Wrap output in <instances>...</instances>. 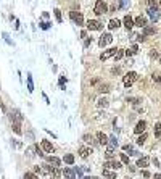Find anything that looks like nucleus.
Returning <instances> with one entry per match:
<instances>
[{
  "mask_svg": "<svg viewBox=\"0 0 161 179\" xmlns=\"http://www.w3.org/2000/svg\"><path fill=\"white\" fill-rule=\"evenodd\" d=\"M93 13L98 16H102V15H106L108 13V5L103 0H97L95 2V7H93Z\"/></svg>",
  "mask_w": 161,
  "mask_h": 179,
  "instance_id": "f257e3e1",
  "label": "nucleus"
},
{
  "mask_svg": "<svg viewBox=\"0 0 161 179\" xmlns=\"http://www.w3.org/2000/svg\"><path fill=\"white\" fill-rule=\"evenodd\" d=\"M137 74L135 71H129V73H126V76H124V79H122V82H124V86L126 87H131L132 84H134L135 81H137Z\"/></svg>",
  "mask_w": 161,
  "mask_h": 179,
  "instance_id": "f03ea898",
  "label": "nucleus"
},
{
  "mask_svg": "<svg viewBox=\"0 0 161 179\" xmlns=\"http://www.w3.org/2000/svg\"><path fill=\"white\" fill-rule=\"evenodd\" d=\"M86 26H87L89 31H102L103 29V24L100 21H97V20H89L86 23Z\"/></svg>",
  "mask_w": 161,
  "mask_h": 179,
  "instance_id": "7ed1b4c3",
  "label": "nucleus"
},
{
  "mask_svg": "<svg viewBox=\"0 0 161 179\" xmlns=\"http://www.w3.org/2000/svg\"><path fill=\"white\" fill-rule=\"evenodd\" d=\"M113 42V36L110 34V32H106V34H103V36H100V40H98V45L102 47H106V45H110Z\"/></svg>",
  "mask_w": 161,
  "mask_h": 179,
  "instance_id": "20e7f679",
  "label": "nucleus"
},
{
  "mask_svg": "<svg viewBox=\"0 0 161 179\" xmlns=\"http://www.w3.org/2000/svg\"><path fill=\"white\" fill-rule=\"evenodd\" d=\"M69 18L73 20L77 26H82L84 24V16L80 15L79 11H69Z\"/></svg>",
  "mask_w": 161,
  "mask_h": 179,
  "instance_id": "39448f33",
  "label": "nucleus"
},
{
  "mask_svg": "<svg viewBox=\"0 0 161 179\" xmlns=\"http://www.w3.org/2000/svg\"><path fill=\"white\" fill-rule=\"evenodd\" d=\"M148 16L151 18V21H158L159 20V16H161V13H159V8L158 7H153V8H148Z\"/></svg>",
  "mask_w": 161,
  "mask_h": 179,
  "instance_id": "423d86ee",
  "label": "nucleus"
},
{
  "mask_svg": "<svg viewBox=\"0 0 161 179\" xmlns=\"http://www.w3.org/2000/svg\"><path fill=\"white\" fill-rule=\"evenodd\" d=\"M116 52H118V49H108V50H105V52L100 55V60H102V62H105V60H108L110 56H115Z\"/></svg>",
  "mask_w": 161,
  "mask_h": 179,
  "instance_id": "0eeeda50",
  "label": "nucleus"
},
{
  "mask_svg": "<svg viewBox=\"0 0 161 179\" xmlns=\"http://www.w3.org/2000/svg\"><path fill=\"white\" fill-rule=\"evenodd\" d=\"M145 129H147V123H145V121H139V123H137V126L134 128V133H135V134H144Z\"/></svg>",
  "mask_w": 161,
  "mask_h": 179,
  "instance_id": "6e6552de",
  "label": "nucleus"
},
{
  "mask_svg": "<svg viewBox=\"0 0 161 179\" xmlns=\"http://www.w3.org/2000/svg\"><path fill=\"white\" fill-rule=\"evenodd\" d=\"M122 166V165L119 161H116V160H108V161L105 163V168H111V169H119Z\"/></svg>",
  "mask_w": 161,
  "mask_h": 179,
  "instance_id": "1a4fd4ad",
  "label": "nucleus"
},
{
  "mask_svg": "<svg viewBox=\"0 0 161 179\" xmlns=\"http://www.w3.org/2000/svg\"><path fill=\"white\" fill-rule=\"evenodd\" d=\"M97 140H98V144L106 145L108 142H110V137H108L106 134H103V133H97Z\"/></svg>",
  "mask_w": 161,
  "mask_h": 179,
  "instance_id": "9d476101",
  "label": "nucleus"
},
{
  "mask_svg": "<svg viewBox=\"0 0 161 179\" xmlns=\"http://www.w3.org/2000/svg\"><path fill=\"white\" fill-rule=\"evenodd\" d=\"M10 116H11V123H13V121H18V123H21V121H23V115H21L20 110H13Z\"/></svg>",
  "mask_w": 161,
  "mask_h": 179,
  "instance_id": "9b49d317",
  "label": "nucleus"
},
{
  "mask_svg": "<svg viewBox=\"0 0 161 179\" xmlns=\"http://www.w3.org/2000/svg\"><path fill=\"white\" fill-rule=\"evenodd\" d=\"M134 23H135V26L142 27V29H144L145 26H148V24H147V18L145 16H137L135 20H134Z\"/></svg>",
  "mask_w": 161,
  "mask_h": 179,
  "instance_id": "f8f14e48",
  "label": "nucleus"
},
{
  "mask_svg": "<svg viewBox=\"0 0 161 179\" xmlns=\"http://www.w3.org/2000/svg\"><path fill=\"white\" fill-rule=\"evenodd\" d=\"M63 176L66 179H76V171H73L71 168H65L63 169Z\"/></svg>",
  "mask_w": 161,
  "mask_h": 179,
  "instance_id": "ddd939ff",
  "label": "nucleus"
},
{
  "mask_svg": "<svg viewBox=\"0 0 161 179\" xmlns=\"http://www.w3.org/2000/svg\"><path fill=\"white\" fill-rule=\"evenodd\" d=\"M142 32H144V36H151V34H156V27L155 26H145L144 29H142Z\"/></svg>",
  "mask_w": 161,
  "mask_h": 179,
  "instance_id": "4468645a",
  "label": "nucleus"
},
{
  "mask_svg": "<svg viewBox=\"0 0 161 179\" xmlns=\"http://www.w3.org/2000/svg\"><path fill=\"white\" fill-rule=\"evenodd\" d=\"M47 163H49V165H52L53 168H58L60 165H61L60 158H56V157H49V158H47Z\"/></svg>",
  "mask_w": 161,
  "mask_h": 179,
  "instance_id": "2eb2a0df",
  "label": "nucleus"
},
{
  "mask_svg": "<svg viewBox=\"0 0 161 179\" xmlns=\"http://www.w3.org/2000/svg\"><path fill=\"white\" fill-rule=\"evenodd\" d=\"M105 157H106V160H113V158H115V147H113V145H108V147H106Z\"/></svg>",
  "mask_w": 161,
  "mask_h": 179,
  "instance_id": "dca6fc26",
  "label": "nucleus"
},
{
  "mask_svg": "<svg viewBox=\"0 0 161 179\" xmlns=\"http://www.w3.org/2000/svg\"><path fill=\"white\" fill-rule=\"evenodd\" d=\"M122 21H124V26L127 27V29H132V27H134V26H135V23H134V20H132V18H131L129 15H127V16H124V20H122Z\"/></svg>",
  "mask_w": 161,
  "mask_h": 179,
  "instance_id": "f3484780",
  "label": "nucleus"
},
{
  "mask_svg": "<svg viewBox=\"0 0 161 179\" xmlns=\"http://www.w3.org/2000/svg\"><path fill=\"white\" fill-rule=\"evenodd\" d=\"M40 145H42V149H44L47 153H52V152H53V145H52L49 140H42V144H40Z\"/></svg>",
  "mask_w": 161,
  "mask_h": 179,
  "instance_id": "a211bd4d",
  "label": "nucleus"
},
{
  "mask_svg": "<svg viewBox=\"0 0 161 179\" xmlns=\"http://www.w3.org/2000/svg\"><path fill=\"white\" fill-rule=\"evenodd\" d=\"M90 153H92V149H89V147H80V149H79V155H80L82 158H87Z\"/></svg>",
  "mask_w": 161,
  "mask_h": 179,
  "instance_id": "6ab92c4d",
  "label": "nucleus"
},
{
  "mask_svg": "<svg viewBox=\"0 0 161 179\" xmlns=\"http://www.w3.org/2000/svg\"><path fill=\"white\" fill-rule=\"evenodd\" d=\"M148 163H150V158H148V157H142L139 161H137V166L145 168V166H148Z\"/></svg>",
  "mask_w": 161,
  "mask_h": 179,
  "instance_id": "aec40b11",
  "label": "nucleus"
},
{
  "mask_svg": "<svg viewBox=\"0 0 161 179\" xmlns=\"http://www.w3.org/2000/svg\"><path fill=\"white\" fill-rule=\"evenodd\" d=\"M119 26H121L119 20H110V23H108V27H110V29H118Z\"/></svg>",
  "mask_w": 161,
  "mask_h": 179,
  "instance_id": "412c9836",
  "label": "nucleus"
},
{
  "mask_svg": "<svg viewBox=\"0 0 161 179\" xmlns=\"http://www.w3.org/2000/svg\"><path fill=\"white\" fill-rule=\"evenodd\" d=\"M102 174H103V177H106V179H116V173H111V171H108L106 168L102 171Z\"/></svg>",
  "mask_w": 161,
  "mask_h": 179,
  "instance_id": "4be33fe9",
  "label": "nucleus"
},
{
  "mask_svg": "<svg viewBox=\"0 0 161 179\" xmlns=\"http://www.w3.org/2000/svg\"><path fill=\"white\" fill-rule=\"evenodd\" d=\"M11 128H13V131H15L16 134H23V131H21V123L13 121V123H11Z\"/></svg>",
  "mask_w": 161,
  "mask_h": 179,
  "instance_id": "5701e85b",
  "label": "nucleus"
},
{
  "mask_svg": "<svg viewBox=\"0 0 161 179\" xmlns=\"http://www.w3.org/2000/svg\"><path fill=\"white\" fill-rule=\"evenodd\" d=\"M27 91H29V92H34V82H32L31 73H27Z\"/></svg>",
  "mask_w": 161,
  "mask_h": 179,
  "instance_id": "b1692460",
  "label": "nucleus"
},
{
  "mask_svg": "<svg viewBox=\"0 0 161 179\" xmlns=\"http://www.w3.org/2000/svg\"><path fill=\"white\" fill-rule=\"evenodd\" d=\"M122 150H124V152H129V155H137V152L134 150V147H132L131 144H127V145H124V147H122Z\"/></svg>",
  "mask_w": 161,
  "mask_h": 179,
  "instance_id": "393cba45",
  "label": "nucleus"
},
{
  "mask_svg": "<svg viewBox=\"0 0 161 179\" xmlns=\"http://www.w3.org/2000/svg\"><path fill=\"white\" fill-rule=\"evenodd\" d=\"M137 50H139V47H137V45H132L131 49H127V50H126V55H127V56H131V55L137 53Z\"/></svg>",
  "mask_w": 161,
  "mask_h": 179,
  "instance_id": "a878e982",
  "label": "nucleus"
},
{
  "mask_svg": "<svg viewBox=\"0 0 161 179\" xmlns=\"http://www.w3.org/2000/svg\"><path fill=\"white\" fill-rule=\"evenodd\" d=\"M50 174L53 176V179H56V177L60 176V174H63V171H60L58 168H53V166H52V171H50Z\"/></svg>",
  "mask_w": 161,
  "mask_h": 179,
  "instance_id": "bb28decb",
  "label": "nucleus"
},
{
  "mask_svg": "<svg viewBox=\"0 0 161 179\" xmlns=\"http://www.w3.org/2000/svg\"><path fill=\"white\" fill-rule=\"evenodd\" d=\"M65 163H68V165H73L74 163V155H71V153H68V155H65Z\"/></svg>",
  "mask_w": 161,
  "mask_h": 179,
  "instance_id": "cd10ccee",
  "label": "nucleus"
},
{
  "mask_svg": "<svg viewBox=\"0 0 161 179\" xmlns=\"http://www.w3.org/2000/svg\"><path fill=\"white\" fill-rule=\"evenodd\" d=\"M131 5V0H121V3H119V8H122V10H126V8H129Z\"/></svg>",
  "mask_w": 161,
  "mask_h": 179,
  "instance_id": "c85d7f7f",
  "label": "nucleus"
},
{
  "mask_svg": "<svg viewBox=\"0 0 161 179\" xmlns=\"http://www.w3.org/2000/svg\"><path fill=\"white\" fill-rule=\"evenodd\" d=\"M24 179H39V177H37V174H36V173L27 171V173H24Z\"/></svg>",
  "mask_w": 161,
  "mask_h": 179,
  "instance_id": "c756f323",
  "label": "nucleus"
},
{
  "mask_svg": "<svg viewBox=\"0 0 161 179\" xmlns=\"http://www.w3.org/2000/svg\"><path fill=\"white\" fill-rule=\"evenodd\" d=\"M55 18H56V21H58V23L63 21V18H61V10H60V8H55Z\"/></svg>",
  "mask_w": 161,
  "mask_h": 179,
  "instance_id": "7c9ffc66",
  "label": "nucleus"
},
{
  "mask_svg": "<svg viewBox=\"0 0 161 179\" xmlns=\"http://www.w3.org/2000/svg\"><path fill=\"white\" fill-rule=\"evenodd\" d=\"M124 53H126V52H124V50H122V49H118V52H116V55H115V58H116V60H121V58H122V56H124Z\"/></svg>",
  "mask_w": 161,
  "mask_h": 179,
  "instance_id": "2f4dec72",
  "label": "nucleus"
},
{
  "mask_svg": "<svg viewBox=\"0 0 161 179\" xmlns=\"http://www.w3.org/2000/svg\"><path fill=\"white\" fill-rule=\"evenodd\" d=\"M159 134H161V123H156L155 124V136L159 137Z\"/></svg>",
  "mask_w": 161,
  "mask_h": 179,
  "instance_id": "473e14b6",
  "label": "nucleus"
},
{
  "mask_svg": "<svg viewBox=\"0 0 161 179\" xmlns=\"http://www.w3.org/2000/svg\"><path fill=\"white\" fill-rule=\"evenodd\" d=\"M145 140H147V134L144 133V134H140V136H139V139H137V144H139V145H142V144L145 142Z\"/></svg>",
  "mask_w": 161,
  "mask_h": 179,
  "instance_id": "72a5a7b5",
  "label": "nucleus"
},
{
  "mask_svg": "<svg viewBox=\"0 0 161 179\" xmlns=\"http://www.w3.org/2000/svg\"><path fill=\"white\" fill-rule=\"evenodd\" d=\"M147 5H148V8L158 7V0H147Z\"/></svg>",
  "mask_w": 161,
  "mask_h": 179,
  "instance_id": "f704fd0d",
  "label": "nucleus"
},
{
  "mask_svg": "<svg viewBox=\"0 0 161 179\" xmlns=\"http://www.w3.org/2000/svg\"><path fill=\"white\" fill-rule=\"evenodd\" d=\"M108 87H110V86H108V84H102V86L100 87H98V92H108V91H110V89H108Z\"/></svg>",
  "mask_w": 161,
  "mask_h": 179,
  "instance_id": "c9c22d12",
  "label": "nucleus"
},
{
  "mask_svg": "<svg viewBox=\"0 0 161 179\" xmlns=\"http://www.w3.org/2000/svg\"><path fill=\"white\" fill-rule=\"evenodd\" d=\"M82 139L86 140L87 144H92V142H93V137H92L90 134H84V137H82Z\"/></svg>",
  "mask_w": 161,
  "mask_h": 179,
  "instance_id": "e433bc0d",
  "label": "nucleus"
},
{
  "mask_svg": "<svg viewBox=\"0 0 161 179\" xmlns=\"http://www.w3.org/2000/svg\"><path fill=\"white\" fill-rule=\"evenodd\" d=\"M97 105L98 107H106L108 105V100H106V98H100V100L97 102Z\"/></svg>",
  "mask_w": 161,
  "mask_h": 179,
  "instance_id": "4c0bfd02",
  "label": "nucleus"
},
{
  "mask_svg": "<svg viewBox=\"0 0 161 179\" xmlns=\"http://www.w3.org/2000/svg\"><path fill=\"white\" fill-rule=\"evenodd\" d=\"M121 161L124 165H129V157H127L126 153H121Z\"/></svg>",
  "mask_w": 161,
  "mask_h": 179,
  "instance_id": "58836bf2",
  "label": "nucleus"
},
{
  "mask_svg": "<svg viewBox=\"0 0 161 179\" xmlns=\"http://www.w3.org/2000/svg\"><path fill=\"white\" fill-rule=\"evenodd\" d=\"M110 144L113 145V147H116V145H118V139L115 137V136H110Z\"/></svg>",
  "mask_w": 161,
  "mask_h": 179,
  "instance_id": "ea45409f",
  "label": "nucleus"
},
{
  "mask_svg": "<svg viewBox=\"0 0 161 179\" xmlns=\"http://www.w3.org/2000/svg\"><path fill=\"white\" fill-rule=\"evenodd\" d=\"M153 81L161 84V74H153Z\"/></svg>",
  "mask_w": 161,
  "mask_h": 179,
  "instance_id": "a19ab883",
  "label": "nucleus"
},
{
  "mask_svg": "<svg viewBox=\"0 0 161 179\" xmlns=\"http://www.w3.org/2000/svg\"><path fill=\"white\" fill-rule=\"evenodd\" d=\"M65 84H66V78H60V87L65 89Z\"/></svg>",
  "mask_w": 161,
  "mask_h": 179,
  "instance_id": "79ce46f5",
  "label": "nucleus"
},
{
  "mask_svg": "<svg viewBox=\"0 0 161 179\" xmlns=\"http://www.w3.org/2000/svg\"><path fill=\"white\" fill-rule=\"evenodd\" d=\"M150 56H151V58H158L159 55H158V52H156V50H151L150 52Z\"/></svg>",
  "mask_w": 161,
  "mask_h": 179,
  "instance_id": "37998d69",
  "label": "nucleus"
},
{
  "mask_svg": "<svg viewBox=\"0 0 161 179\" xmlns=\"http://www.w3.org/2000/svg\"><path fill=\"white\" fill-rule=\"evenodd\" d=\"M40 27H42V29H49V27H50V23H40Z\"/></svg>",
  "mask_w": 161,
  "mask_h": 179,
  "instance_id": "c03bdc74",
  "label": "nucleus"
},
{
  "mask_svg": "<svg viewBox=\"0 0 161 179\" xmlns=\"http://www.w3.org/2000/svg\"><path fill=\"white\" fill-rule=\"evenodd\" d=\"M137 37V40H139V42H144L145 40V36H135Z\"/></svg>",
  "mask_w": 161,
  "mask_h": 179,
  "instance_id": "a18cd8bd",
  "label": "nucleus"
},
{
  "mask_svg": "<svg viewBox=\"0 0 161 179\" xmlns=\"http://www.w3.org/2000/svg\"><path fill=\"white\" fill-rule=\"evenodd\" d=\"M142 174H144V177H150V173L147 171V169H144V171H142Z\"/></svg>",
  "mask_w": 161,
  "mask_h": 179,
  "instance_id": "49530a36",
  "label": "nucleus"
},
{
  "mask_svg": "<svg viewBox=\"0 0 161 179\" xmlns=\"http://www.w3.org/2000/svg\"><path fill=\"white\" fill-rule=\"evenodd\" d=\"M76 174H77V176H82V171H80L79 168H76Z\"/></svg>",
  "mask_w": 161,
  "mask_h": 179,
  "instance_id": "de8ad7c7",
  "label": "nucleus"
},
{
  "mask_svg": "<svg viewBox=\"0 0 161 179\" xmlns=\"http://www.w3.org/2000/svg\"><path fill=\"white\" fill-rule=\"evenodd\" d=\"M84 179H98V177H95V176H87V177H84Z\"/></svg>",
  "mask_w": 161,
  "mask_h": 179,
  "instance_id": "09e8293b",
  "label": "nucleus"
},
{
  "mask_svg": "<svg viewBox=\"0 0 161 179\" xmlns=\"http://www.w3.org/2000/svg\"><path fill=\"white\" fill-rule=\"evenodd\" d=\"M155 179H161V174H158V176H155Z\"/></svg>",
  "mask_w": 161,
  "mask_h": 179,
  "instance_id": "8fccbe9b",
  "label": "nucleus"
},
{
  "mask_svg": "<svg viewBox=\"0 0 161 179\" xmlns=\"http://www.w3.org/2000/svg\"><path fill=\"white\" fill-rule=\"evenodd\" d=\"M124 179H131V177H124Z\"/></svg>",
  "mask_w": 161,
  "mask_h": 179,
  "instance_id": "3c124183",
  "label": "nucleus"
},
{
  "mask_svg": "<svg viewBox=\"0 0 161 179\" xmlns=\"http://www.w3.org/2000/svg\"><path fill=\"white\" fill-rule=\"evenodd\" d=\"M159 62H161V56H159Z\"/></svg>",
  "mask_w": 161,
  "mask_h": 179,
  "instance_id": "603ef678",
  "label": "nucleus"
}]
</instances>
